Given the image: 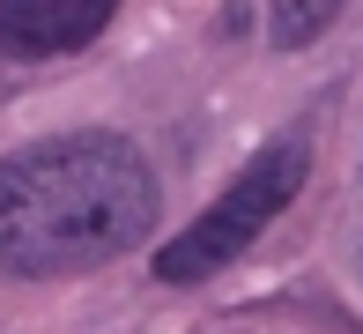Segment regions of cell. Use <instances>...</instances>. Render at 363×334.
Segmentation results:
<instances>
[{"label": "cell", "mask_w": 363, "mask_h": 334, "mask_svg": "<svg viewBox=\"0 0 363 334\" xmlns=\"http://www.w3.org/2000/svg\"><path fill=\"white\" fill-rule=\"evenodd\" d=\"M163 215V186L126 134L82 126L0 156V275L52 282L134 253Z\"/></svg>", "instance_id": "1"}, {"label": "cell", "mask_w": 363, "mask_h": 334, "mask_svg": "<svg viewBox=\"0 0 363 334\" xmlns=\"http://www.w3.org/2000/svg\"><path fill=\"white\" fill-rule=\"evenodd\" d=\"M304 178H311V141L304 134H282V141H267L252 163H245L230 186L208 200L201 215H193L178 238H163L156 245V275L163 282H208V275H223L238 253H252V238L274 223V215L289 208L296 193H304Z\"/></svg>", "instance_id": "2"}, {"label": "cell", "mask_w": 363, "mask_h": 334, "mask_svg": "<svg viewBox=\"0 0 363 334\" xmlns=\"http://www.w3.org/2000/svg\"><path fill=\"white\" fill-rule=\"evenodd\" d=\"M119 0H0V53L8 60H60L104 38Z\"/></svg>", "instance_id": "3"}, {"label": "cell", "mask_w": 363, "mask_h": 334, "mask_svg": "<svg viewBox=\"0 0 363 334\" xmlns=\"http://www.w3.org/2000/svg\"><path fill=\"white\" fill-rule=\"evenodd\" d=\"M341 8L349 0H267V45L274 53H304L311 38H326L341 23Z\"/></svg>", "instance_id": "4"}]
</instances>
